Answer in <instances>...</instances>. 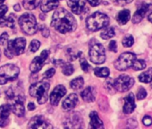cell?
Here are the masks:
<instances>
[{"instance_id":"obj_21","label":"cell","mask_w":152,"mask_h":129,"mask_svg":"<svg viewBox=\"0 0 152 129\" xmlns=\"http://www.w3.org/2000/svg\"><path fill=\"white\" fill-rule=\"evenodd\" d=\"M54 64L56 67H61L63 74L66 76H69L73 74V67L70 63H65L62 60H55Z\"/></svg>"},{"instance_id":"obj_34","label":"cell","mask_w":152,"mask_h":129,"mask_svg":"<svg viewBox=\"0 0 152 129\" xmlns=\"http://www.w3.org/2000/svg\"><path fill=\"white\" fill-rule=\"evenodd\" d=\"M105 88L110 92V93H114L115 89V85H114V82L111 79L107 80V82L105 83Z\"/></svg>"},{"instance_id":"obj_9","label":"cell","mask_w":152,"mask_h":129,"mask_svg":"<svg viewBox=\"0 0 152 129\" xmlns=\"http://www.w3.org/2000/svg\"><path fill=\"white\" fill-rule=\"evenodd\" d=\"M133 84H134V79L127 75H122L118 76L114 82L115 89L119 92H125L129 91Z\"/></svg>"},{"instance_id":"obj_17","label":"cell","mask_w":152,"mask_h":129,"mask_svg":"<svg viewBox=\"0 0 152 129\" xmlns=\"http://www.w3.org/2000/svg\"><path fill=\"white\" fill-rule=\"evenodd\" d=\"M11 112V106L4 104L0 106V126L5 127L9 124V115Z\"/></svg>"},{"instance_id":"obj_41","label":"cell","mask_w":152,"mask_h":129,"mask_svg":"<svg viewBox=\"0 0 152 129\" xmlns=\"http://www.w3.org/2000/svg\"><path fill=\"white\" fill-rule=\"evenodd\" d=\"M40 31H41V33H42L43 37L48 38L49 36V30H48V28H47V26H45V25L42 26L40 28Z\"/></svg>"},{"instance_id":"obj_49","label":"cell","mask_w":152,"mask_h":129,"mask_svg":"<svg viewBox=\"0 0 152 129\" xmlns=\"http://www.w3.org/2000/svg\"><path fill=\"white\" fill-rule=\"evenodd\" d=\"M0 60H1V51H0Z\"/></svg>"},{"instance_id":"obj_48","label":"cell","mask_w":152,"mask_h":129,"mask_svg":"<svg viewBox=\"0 0 152 129\" xmlns=\"http://www.w3.org/2000/svg\"><path fill=\"white\" fill-rule=\"evenodd\" d=\"M5 2V0H0V5H1L2 3H4Z\"/></svg>"},{"instance_id":"obj_27","label":"cell","mask_w":152,"mask_h":129,"mask_svg":"<svg viewBox=\"0 0 152 129\" xmlns=\"http://www.w3.org/2000/svg\"><path fill=\"white\" fill-rule=\"evenodd\" d=\"M41 2V0H23V5L27 10L35 9Z\"/></svg>"},{"instance_id":"obj_18","label":"cell","mask_w":152,"mask_h":129,"mask_svg":"<svg viewBox=\"0 0 152 129\" xmlns=\"http://www.w3.org/2000/svg\"><path fill=\"white\" fill-rule=\"evenodd\" d=\"M136 108V104H135V99H134V94L130 92L125 98H124V108H123V111L124 114L128 115L131 114L134 111Z\"/></svg>"},{"instance_id":"obj_32","label":"cell","mask_w":152,"mask_h":129,"mask_svg":"<svg viewBox=\"0 0 152 129\" xmlns=\"http://www.w3.org/2000/svg\"><path fill=\"white\" fill-rule=\"evenodd\" d=\"M123 46L125 47V48H130L133 45L134 43V39L132 35H127L124 38L123 40Z\"/></svg>"},{"instance_id":"obj_31","label":"cell","mask_w":152,"mask_h":129,"mask_svg":"<svg viewBox=\"0 0 152 129\" xmlns=\"http://www.w3.org/2000/svg\"><path fill=\"white\" fill-rule=\"evenodd\" d=\"M132 67L134 71L143 70L144 68H146V62L142 59H135Z\"/></svg>"},{"instance_id":"obj_11","label":"cell","mask_w":152,"mask_h":129,"mask_svg":"<svg viewBox=\"0 0 152 129\" xmlns=\"http://www.w3.org/2000/svg\"><path fill=\"white\" fill-rule=\"evenodd\" d=\"M67 5L71 8L72 12L77 15L88 12V8L84 0H67Z\"/></svg>"},{"instance_id":"obj_7","label":"cell","mask_w":152,"mask_h":129,"mask_svg":"<svg viewBox=\"0 0 152 129\" xmlns=\"http://www.w3.org/2000/svg\"><path fill=\"white\" fill-rule=\"evenodd\" d=\"M136 56L133 53L124 52L120 55V56L115 62V67L119 71H124L132 67V64L135 61Z\"/></svg>"},{"instance_id":"obj_13","label":"cell","mask_w":152,"mask_h":129,"mask_svg":"<svg viewBox=\"0 0 152 129\" xmlns=\"http://www.w3.org/2000/svg\"><path fill=\"white\" fill-rule=\"evenodd\" d=\"M66 93V89L64 85H57L56 88L53 90V92L50 94V103L53 106H57L60 100L65 95Z\"/></svg>"},{"instance_id":"obj_38","label":"cell","mask_w":152,"mask_h":129,"mask_svg":"<svg viewBox=\"0 0 152 129\" xmlns=\"http://www.w3.org/2000/svg\"><path fill=\"white\" fill-rule=\"evenodd\" d=\"M142 123L144 124V125L146 126H149L152 125V117L150 116H145L142 119Z\"/></svg>"},{"instance_id":"obj_22","label":"cell","mask_w":152,"mask_h":129,"mask_svg":"<svg viewBox=\"0 0 152 129\" xmlns=\"http://www.w3.org/2000/svg\"><path fill=\"white\" fill-rule=\"evenodd\" d=\"M90 118H91V123H90V126L91 128H103L104 125L102 120L99 118L98 113L96 111H92L90 114Z\"/></svg>"},{"instance_id":"obj_3","label":"cell","mask_w":152,"mask_h":129,"mask_svg":"<svg viewBox=\"0 0 152 129\" xmlns=\"http://www.w3.org/2000/svg\"><path fill=\"white\" fill-rule=\"evenodd\" d=\"M49 87L50 85L48 82L40 81L31 85L29 92L32 97L37 99L39 104H44L48 100V92Z\"/></svg>"},{"instance_id":"obj_5","label":"cell","mask_w":152,"mask_h":129,"mask_svg":"<svg viewBox=\"0 0 152 129\" xmlns=\"http://www.w3.org/2000/svg\"><path fill=\"white\" fill-rule=\"evenodd\" d=\"M26 46V40L24 38H17L15 40H8L7 47L5 50L7 57L13 58L15 56L22 55L24 52Z\"/></svg>"},{"instance_id":"obj_50","label":"cell","mask_w":152,"mask_h":129,"mask_svg":"<svg viewBox=\"0 0 152 129\" xmlns=\"http://www.w3.org/2000/svg\"><path fill=\"white\" fill-rule=\"evenodd\" d=\"M150 83H151V88H152V80H151V82H150Z\"/></svg>"},{"instance_id":"obj_24","label":"cell","mask_w":152,"mask_h":129,"mask_svg":"<svg viewBox=\"0 0 152 129\" xmlns=\"http://www.w3.org/2000/svg\"><path fill=\"white\" fill-rule=\"evenodd\" d=\"M15 16L14 15H10L8 17L0 18V27H10L15 28Z\"/></svg>"},{"instance_id":"obj_51","label":"cell","mask_w":152,"mask_h":129,"mask_svg":"<svg viewBox=\"0 0 152 129\" xmlns=\"http://www.w3.org/2000/svg\"><path fill=\"white\" fill-rule=\"evenodd\" d=\"M57 1H60V0H57Z\"/></svg>"},{"instance_id":"obj_44","label":"cell","mask_w":152,"mask_h":129,"mask_svg":"<svg viewBox=\"0 0 152 129\" xmlns=\"http://www.w3.org/2000/svg\"><path fill=\"white\" fill-rule=\"evenodd\" d=\"M87 1L91 7H97L100 4L101 0H87Z\"/></svg>"},{"instance_id":"obj_4","label":"cell","mask_w":152,"mask_h":129,"mask_svg":"<svg viewBox=\"0 0 152 129\" xmlns=\"http://www.w3.org/2000/svg\"><path fill=\"white\" fill-rule=\"evenodd\" d=\"M18 23L22 31L27 35H33L38 31V23L32 14H23L19 18Z\"/></svg>"},{"instance_id":"obj_1","label":"cell","mask_w":152,"mask_h":129,"mask_svg":"<svg viewBox=\"0 0 152 129\" xmlns=\"http://www.w3.org/2000/svg\"><path fill=\"white\" fill-rule=\"evenodd\" d=\"M51 26L60 33H68L76 29L77 23L72 16L67 10L64 8H58L55 11L52 21Z\"/></svg>"},{"instance_id":"obj_15","label":"cell","mask_w":152,"mask_h":129,"mask_svg":"<svg viewBox=\"0 0 152 129\" xmlns=\"http://www.w3.org/2000/svg\"><path fill=\"white\" fill-rule=\"evenodd\" d=\"M30 128H52V125L42 116H36L28 124Z\"/></svg>"},{"instance_id":"obj_36","label":"cell","mask_w":152,"mask_h":129,"mask_svg":"<svg viewBox=\"0 0 152 129\" xmlns=\"http://www.w3.org/2000/svg\"><path fill=\"white\" fill-rule=\"evenodd\" d=\"M146 97H147V92H146V90L143 87H140L139 89V91H138V93H137V99L139 100H140L145 99Z\"/></svg>"},{"instance_id":"obj_8","label":"cell","mask_w":152,"mask_h":129,"mask_svg":"<svg viewBox=\"0 0 152 129\" xmlns=\"http://www.w3.org/2000/svg\"><path fill=\"white\" fill-rule=\"evenodd\" d=\"M91 61L96 64H103L106 60V52L104 47L99 43H95L91 47L90 52Z\"/></svg>"},{"instance_id":"obj_40","label":"cell","mask_w":152,"mask_h":129,"mask_svg":"<svg viewBox=\"0 0 152 129\" xmlns=\"http://www.w3.org/2000/svg\"><path fill=\"white\" fill-rule=\"evenodd\" d=\"M108 48H109V49H110L111 51H113V52H117V45H116V41H115V40L110 41Z\"/></svg>"},{"instance_id":"obj_42","label":"cell","mask_w":152,"mask_h":129,"mask_svg":"<svg viewBox=\"0 0 152 129\" xmlns=\"http://www.w3.org/2000/svg\"><path fill=\"white\" fill-rule=\"evenodd\" d=\"M7 11H8V7L7 6H1V7H0V18L4 17Z\"/></svg>"},{"instance_id":"obj_35","label":"cell","mask_w":152,"mask_h":129,"mask_svg":"<svg viewBox=\"0 0 152 129\" xmlns=\"http://www.w3.org/2000/svg\"><path fill=\"white\" fill-rule=\"evenodd\" d=\"M80 64H81V67H82V69H83L84 72H89V70L91 69V66L88 64V62H87V60H86L85 58L82 57L81 60H80Z\"/></svg>"},{"instance_id":"obj_28","label":"cell","mask_w":152,"mask_h":129,"mask_svg":"<svg viewBox=\"0 0 152 129\" xmlns=\"http://www.w3.org/2000/svg\"><path fill=\"white\" fill-rule=\"evenodd\" d=\"M84 84V80L83 77H76L75 79H73L71 83H70V86L72 89L73 90H79L81 89Z\"/></svg>"},{"instance_id":"obj_46","label":"cell","mask_w":152,"mask_h":129,"mask_svg":"<svg viewBox=\"0 0 152 129\" xmlns=\"http://www.w3.org/2000/svg\"><path fill=\"white\" fill-rule=\"evenodd\" d=\"M14 9H15V11H17V12H18V11H20V10H21L20 5H19V4H16V5H15V6L14 7Z\"/></svg>"},{"instance_id":"obj_39","label":"cell","mask_w":152,"mask_h":129,"mask_svg":"<svg viewBox=\"0 0 152 129\" xmlns=\"http://www.w3.org/2000/svg\"><path fill=\"white\" fill-rule=\"evenodd\" d=\"M55 73H56L55 69H54V68H51V69H48V71H46V72L44 73L43 76H44L46 79H49V78H51V77L55 75Z\"/></svg>"},{"instance_id":"obj_26","label":"cell","mask_w":152,"mask_h":129,"mask_svg":"<svg viewBox=\"0 0 152 129\" xmlns=\"http://www.w3.org/2000/svg\"><path fill=\"white\" fill-rule=\"evenodd\" d=\"M152 80V68H148L147 71L142 72L139 75V81L144 84L150 83Z\"/></svg>"},{"instance_id":"obj_16","label":"cell","mask_w":152,"mask_h":129,"mask_svg":"<svg viewBox=\"0 0 152 129\" xmlns=\"http://www.w3.org/2000/svg\"><path fill=\"white\" fill-rule=\"evenodd\" d=\"M151 7V4H147V3H144L142 4L139 9L135 12L133 17H132V23H139L142 21V19L145 17L146 14L148 12V10L150 9Z\"/></svg>"},{"instance_id":"obj_25","label":"cell","mask_w":152,"mask_h":129,"mask_svg":"<svg viewBox=\"0 0 152 129\" xmlns=\"http://www.w3.org/2000/svg\"><path fill=\"white\" fill-rule=\"evenodd\" d=\"M131 18V14L128 9H124L121 12H119L117 15V22L121 25H124L128 23V21Z\"/></svg>"},{"instance_id":"obj_33","label":"cell","mask_w":152,"mask_h":129,"mask_svg":"<svg viewBox=\"0 0 152 129\" xmlns=\"http://www.w3.org/2000/svg\"><path fill=\"white\" fill-rule=\"evenodd\" d=\"M40 47V42L37 40H33L31 44H30V47H29V49L31 51V52H36Z\"/></svg>"},{"instance_id":"obj_45","label":"cell","mask_w":152,"mask_h":129,"mask_svg":"<svg viewBox=\"0 0 152 129\" xmlns=\"http://www.w3.org/2000/svg\"><path fill=\"white\" fill-rule=\"evenodd\" d=\"M28 109L29 110H34L35 109V105H34V103H29L28 104Z\"/></svg>"},{"instance_id":"obj_29","label":"cell","mask_w":152,"mask_h":129,"mask_svg":"<svg viewBox=\"0 0 152 129\" xmlns=\"http://www.w3.org/2000/svg\"><path fill=\"white\" fill-rule=\"evenodd\" d=\"M115 32L114 28H112V27L105 29V30L101 32V34H100V37H101L103 40H109V39L115 37Z\"/></svg>"},{"instance_id":"obj_47","label":"cell","mask_w":152,"mask_h":129,"mask_svg":"<svg viewBox=\"0 0 152 129\" xmlns=\"http://www.w3.org/2000/svg\"><path fill=\"white\" fill-rule=\"evenodd\" d=\"M148 21H149V22L152 23V13H151V14H150V15L148 16Z\"/></svg>"},{"instance_id":"obj_10","label":"cell","mask_w":152,"mask_h":129,"mask_svg":"<svg viewBox=\"0 0 152 129\" xmlns=\"http://www.w3.org/2000/svg\"><path fill=\"white\" fill-rule=\"evenodd\" d=\"M49 53L50 51L48 50V49H45L41 52L40 56H36L31 64V66H30V70L31 71V73H38L39 71H40L44 66V64L46 62V60L48 59V56H49Z\"/></svg>"},{"instance_id":"obj_43","label":"cell","mask_w":152,"mask_h":129,"mask_svg":"<svg viewBox=\"0 0 152 129\" xmlns=\"http://www.w3.org/2000/svg\"><path fill=\"white\" fill-rule=\"evenodd\" d=\"M131 2H132V0H116V3L119 6H125L130 4Z\"/></svg>"},{"instance_id":"obj_19","label":"cell","mask_w":152,"mask_h":129,"mask_svg":"<svg viewBox=\"0 0 152 129\" xmlns=\"http://www.w3.org/2000/svg\"><path fill=\"white\" fill-rule=\"evenodd\" d=\"M78 103V96L75 93H72L67 96V98L63 101V109L70 111L75 108Z\"/></svg>"},{"instance_id":"obj_30","label":"cell","mask_w":152,"mask_h":129,"mask_svg":"<svg viewBox=\"0 0 152 129\" xmlns=\"http://www.w3.org/2000/svg\"><path fill=\"white\" fill-rule=\"evenodd\" d=\"M94 74L98 77H104V78H106V77L109 76L110 71L107 67H100V68H95L94 69Z\"/></svg>"},{"instance_id":"obj_20","label":"cell","mask_w":152,"mask_h":129,"mask_svg":"<svg viewBox=\"0 0 152 129\" xmlns=\"http://www.w3.org/2000/svg\"><path fill=\"white\" fill-rule=\"evenodd\" d=\"M59 6V1L57 0H42L40 2V8L42 12L44 13H48Z\"/></svg>"},{"instance_id":"obj_12","label":"cell","mask_w":152,"mask_h":129,"mask_svg":"<svg viewBox=\"0 0 152 129\" xmlns=\"http://www.w3.org/2000/svg\"><path fill=\"white\" fill-rule=\"evenodd\" d=\"M11 110L17 117H23L25 113V108L23 104V100L20 97H13L11 99Z\"/></svg>"},{"instance_id":"obj_23","label":"cell","mask_w":152,"mask_h":129,"mask_svg":"<svg viewBox=\"0 0 152 129\" xmlns=\"http://www.w3.org/2000/svg\"><path fill=\"white\" fill-rule=\"evenodd\" d=\"M81 96L84 101L93 102L95 100V91L92 87H88L81 93Z\"/></svg>"},{"instance_id":"obj_37","label":"cell","mask_w":152,"mask_h":129,"mask_svg":"<svg viewBox=\"0 0 152 129\" xmlns=\"http://www.w3.org/2000/svg\"><path fill=\"white\" fill-rule=\"evenodd\" d=\"M8 40H9V36L7 32H4L1 36H0V45H2V46L7 45Z\"/></svg>"},{"instance_id":"obj_14","label":"cell","mask_w":152,"mask_h":129,"mask_svg":"<svg viewBox=\"0 0 152 129\" xmlns=\"http://www.w3.org/2000/svg\"><path fill=\"white\" fill-rule=\"evenodd\" d=\"M64 126L67 128H79L83 127V118L79 113L75 112L71 114L64 122Z\"/></svg>"},{"instance_id":"obj_6","label":"cell","mask_w":152,"mask_h":129,"mask_svg":"<svg viewBox=\"0 0 152 129\" xmlns=\"http://www.w3.org/2000/svg\"><path fill=\"white\" fill-rule=\"evenodd\" d=\"M20 73L18 67L13 64H7L0 67V84H6L15 80Z\"/></svg>"},{"instance_id":"obj_2","label":"cell","mask_w":152,"mask_h":129,"mask_svg":"<svg viewBox=\"0 0 152 129\" xmlns=\"http://www.w3.org/2000/svg\"><path fill=\"white\" fill-rule=\"evenodd\" d=\"M109 23V18L107 15L100 12H96L90 15L86 20V26L91 32H98Z\"/></svg>"}]
</instances>
